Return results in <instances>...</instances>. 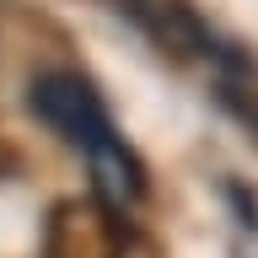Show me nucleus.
I'll return each instance as SVG.
<instances>
[{"instance_id":"f257e3e1","label":"nucleus","mask_w":258,"mask_h":258,"mask_svg":"<svg viewBox=\"0 0 258 258\" xmlns=\"http://www.w3.org/2000/svg\"><path fill=\"white\" fill-rule=\"evenodd\" d=\"M129 242H135L129 215L102 194L59 199L43 226V258H124Z\"/></svg>"},{"instance_id":"f03ea898","label":"nucleus","mask_w":258,"mask_h":258,"mask_svg":"<svg viewBox=\"0 0 258 258\" xmlns=\"http://www.w3.org/2000/svg\"><path fill=\"white\" fill-rule=\"evenodd\" d=\"M27 108H32V118L43 129H54L76 151H92L97 140L113 135V118L102 108L97 86L86 76H76V70H38L27 81Z\"/></svg>"},{"instance_id":"7ed1b4c3","label":"nucleus","mask_w":258,"mask_h":258,"mask_svg":"<svg viewBox=\"0 0 258 258\" xmlns=\"http://www.w3.org/2000/svg\"><path fill=\"white\" fill-rule=\"evenodd\" d=\"M118 11L135 22V27L172 59H199V54H215L205 22L183 6V0H118Z\"/></svg>"},{"instance_id":"20e7f679","label":"nucleus","mask_w":258,"mask_h":258,"mask_svg":"<svg viewBox=\"0 0 258 258\" xmlns=\"http://www.w3.org/2000/svg\"><path fill=\"white\" fill-rule=\"evenodd\" d=\"M86 167H92V188L102 194V199H113L118 210L140 205L145 194H151V172H145L140 151L113 129L108 140H97L92 151H86Z\"/></svg>"},{"instance_id":"39448f33","label":"nucleus","mask_w":258,"mask_h":258,"mask_svg":"<svg viewBox=\"0 0 258 258\" xmlns=\"http://www.w3.org/2000/svg\"><path fill=\"white\" fill-rule=\"evenodd\" d=\"M215 102H221L231 118H237L247 135L258 140V86H242V81H221L215 86Z\"/></svg>"},{"instance_id":"423d86ee","label":"nucleus","mask_w":258,"mask_h":258,"mask_svg":"<svg viewBox=\"0 0 258 258\" xmlns=\"http://www.w3.org/2000/svg\"><path fill=\"white\" fill-rule=\"evenodd\" d=\"M231 199H237V210H242V226H247V231H258V199H247V194H242V183H231Z\"/></svg>"},{"instance_id":"0eeeda50","label":"nucleus","mask_w":258,"mask_h":258,"mask_svg":"<svg viewBox=\"0 0 258 258\" xmlns=\"http://www.w3.org/2000/svg\"><path fill=\"white\" fill-rule=\"evenodd\" d=\"M22 172V151H16L11 140H0V183H6V177H16Z\"/></svg>"}]
</instances>
